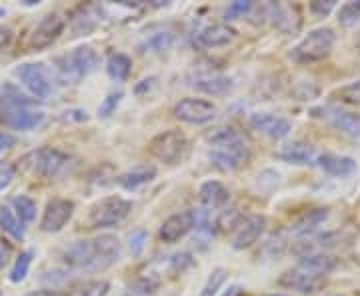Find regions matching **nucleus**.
Returning a JSON list of instances; mask_svg holds the SVG:
<instances>
[{"label": "nucleus", "mask_w": 360, "mask_h": 296, "mask_svg": "<svg viewBox=\"0 0 360 296\" xmlns=\"http://www.w3.org/2000/svg\"><path fill=\"white\" fill-rule=\"evenodd\" d=\"M132 202L122 196H104L98 202L90 206L89 229H112L116 224L129 219Z\"/></svg>", "instance_id": "0eeeda50"}, {"label": "nucleus", "mask_w": 360, "mask_h": 296, "mask_svg": "<svg viewBox=\"0 0 360 296\" xmlns=\"http://www.w3.org/2000/svg\"><path fill=\"white\" fill-rule=\"evenodd\" d=\"M32 260H34V250H25V252L18 255V258L14 260L13 271H11V281L14 284L22 283L26 276H28L30 266H32Z\"/></svg>", "instance_id": "7c9ffc66"}, {"label": "nucleus", "mask_w": 360, "mask_h": 296, "mask_svg": "<svg viewBox=\"0 0 360 296\" xmlns=\"http://www.w3.org/2000/svg\"><path fill=\"white\" fill-rule=\"evenodd\" d=\"M194 229V210H184V212H176L172 217H168L162 226H160V240L174 245L182 240L188 232Z\"/></svg>", "instance_id": "f3484780"}, {"label": "nucleus", "mask_w": 360, "mask_h": 296, "mask_svg": "<svg viewBox=\"0 0 360 296\" xmlns=\"http://www.w3.org/2000/svg\"><path fill=\"white\" fill-rule=\"evenodd\" d=\"M198 198H200V205L205 210H220L229 205L231 200V191L222 184L220 181H208L200 186L198 191Z\"/></svg>", "instance_id": "412c9836"}, {"label": "nucleus", "mask_w": 360, "mask_h": 296, "mask_svg": "<svg viewBox=\"0 0 360 296\" xmlns=\"http://www.w3.org/2000/svg\"><path fill=\"white\" fill-rule=\"evenodd\" d=\"M11 42H13V30L6 28V26H0V51L8 49Z\"/></svg>", "instance_id": "c03bdc74"}, {"label": "nucleus", "mask_w": 360, "mask_h": 296, "mask_svg": "<svg viewBox=\"0 0 360 296\" xmlns=\"http://www.w3.org/2000/svg\"><path fill=\"white\" fill-rule=\"evenodd\" d=\"M75 208H77V205L70 198H52L42 212L40 231L49 232V234L60 232L75 217Z\"/></svg>", "instance_id": "f8f14e48"}, {"label": "nucleus", "mask_w": 360, "mask_h": 296, "mask_svg": "<svg viewBox=\"0 0 360 296\" xmlns=\"http://www.w3.org/2000/svg\"><path fill=\"white\" fill-rule=\"evenodd\" d=\"M217 112H219L217 104L205 101V98H182L172 108V115L176 120L194 124V127L212 122L217 118Z\"/></svg>", "instance_id": "9b49d317"}, {"label": "nucleus", "mask_w": 360, "mask_h": 296, "mask_svg": "<svg viewBox=\"0 0 360 296\" xmlns=\"http://www.w3.org/2000/svg\"><path fill=\"white\" fill-rule=\"evenodd\" d=\"M252 8H255V2H250V0H236V2H231L229 8L224 11V18H226V20L240 18V16H245V14L250 13Z\"/></svg>", "instance_id": "4c0bfd02"}, {"label": "nucleus", "mask_w": 360, "mask_h": 296, "mask_svg": "<svg viewBox=\"0 0 360 296\" xmlns=\"http://www.w3.org/2000/svg\"><path fill=\"white\" fill-rule=\"evenodd\" d=\"M326 278L328 276L310 272L296 264L295 269H288L286 272H283L281 278L276 281V284L281 288H284V290L298 292V295H316V292H321L322 288L326 286Z\"/></svg>", "instance_id": "1a4fd4ad"}, {"label": "nucleus", "mask_w": 360, "mask_h": 296, "mask_svg": "<svg viewBox=\"0 0 360 296\" xmlns=\"http://www.w3.org/2000/svg\"><path fill=\"white\" fill-rule=\"evenodd\" d=\"M122 92H110L106 98H104L103 103H101V106H98V116L101 118H108V116H112L116 112V108H118V104H120V101H122Z\"/></svg>", "instance_id": "ea45409f"}, {"label": "nucleus", "mask_w": 360, "mask_h": 296, "mask_svg": "<svg viewBox=\"0 0 360 296\" xmlns=\"http://www.w3.org/2000/svg\"><path fill=\"white\" fill-rule=\"evenodd\" d=\"M312 115L326 120L330 127H335L338 132L347 134L350 139H360V115L356 112H348L338 106H321L314 108Z\"/></svg>", "instance_id": "4468645a"}, {"label": "nucleus", "mask_w": 360, "mask_h": 296, "mask_svg": "<svg viewBox=\"0 0 360 296\" xmlns=\"http://www.w3.org/2000/svg\"><path fill=\"white\" fill-rule=\"evenodd\" d=\"M11 208L18 214V219L22 220L25 224H30V222L37 220L39 206H37V202L30 196H26V194H16V196H13L11 198Z\"/></svg>", "instance_id": "c756f323"}, {"label": "nucleus", "mask_w": 360, "mask_h": 296, "mask_svg": "<svg viewBox=\"0 0 360 296\" xmlns=\"http://www.w3.org/2000/svg\"><path fill=\"white\" fill-rule=\"evenodd\" d=\"M191 142L188 136L176 129H168L165 132H158L148 141V155L162 165H179L180 160H184V156L188 155Z\"/></svg>", "instance_id": "423d86ee"}, {"label": "nucleus", "mask_w": 360, "mask_h": 296, "mask_svg": "<svg viewBox=\"0 0 360 296\" xmlns=\"http://www.w3.org/2000/svg\"><path fill=\"white\" fill-rule=\"evenodd\" d=\"M11 257H13V248L4 238H0V271L8 264Z\"/></svg>", "instance_id": "37998d69"}, {"label": "nucleus", "mask_w": 360, "mask_h": 296, "mask_svg": "<svg viewBox=\"0 0 360 296\" xmlns=\"http://www.w3.org/2000/svg\"><path fill=\"white\" fill-rule=\"evenodd\" d=\"M65 18L60 14H46L42 16L37 25L32 26V30L26 37V46L30 51H44L49 49L52 42L60 39V34L65 32Z\"/></svg>", "instance_id": "9d476101"}, {"label": "nucleus", "mask_w": 360, "mask_h": 296, "mask_svg": "<svg viewBox=\"0 0 360 296\" xmlns=\"http://www.w3.org/2000/svg\"><path fill=\"white\" fill-rule=\"evenodd\" d=\"M316 167H321L326 174H330V176H338V179L352 176V174L359 170V165H356V160H354V158H350V156L330 155V153L319 155Z\"/></svg>", "instance_id": "4be33fe9"}, {"label": "nucleus", "mask_w": 360, "mask_h": 296, "mask_svg": "<svg viewBox=\"0 0 360 296\" xmlns=\"http://www.w3.org/2000/svg\"><path fill=\"white\" fill-rule=\"evenodd\" d=\"M108 292H110V283L104 278H94L82 284L77 296H108Z\"/></svg>", "instance_id": "e433bc0d"}, {"label": "nucleus", "mask_w": 360, "mask_h": 296, "mask_svg": "<svg viewBox=\"0 0 360 296\" xmlns=\"http://www.w3.org/2000/svg\"><path fill=\"white\" fill-rule=\"evenodd\" d=\"M264 296H295V295H283V292H272V295H264Z\"/></svg>", "instance_id": "09e8293b"}, {"label": "nucleus", "mask_w": 360, "mask_h": 296, "mask_svg": "<svg viewBox=\"0 0 360 296\" xmlns=\"http://www.w3.org/2000/svg\"><path fill=\"white\" fill-rule=\"evenodd\" d=\"M356 46H359V49H360V37H359V40H356Z\"/></svg>", "instance_id": "603ef678"}, {"label": "nucleus", "mask_w": 360, "mask_h": 296, "mask_svg": "<svg viewBox=\"0 0 360 296\" xmlns=\"http://www.w3.org/2000/svg\"><path fill=\"white\" fill-rule=\"evenodd\" d=\"M156 176V168L155 167H148V165H142V167H136L129 170V172H124V174H120L116 182L124 188V191H136V188H141L144 184H148L150 181H155Z\"/></svg>", "instance_id": "393cba45"}, {"label": "nucleus", "mask_w": 360, "mask_h": 296, "mask_svg": "<svg viewBox=\"0 0 360 296\" xmlns=\"http://www.w3.org/2000/svg\"><path fill=\"white\" fill-rule=\"evenodd\" d=\"M336 2L335 0H316V2H310V13H314L316 16H328V14L335 11Z\"/></svg>", "instance_id": "79ce46f5"}, {"label": "nucleus", "mask_w": 360, "mask_h": 296, "mask_svg": "<svg viewBox=\"0 0 360 296\" xmlns=\"http://www.w3.org/2000/svg\"><path fill=\"white\" fill-rule=\"evenodd\" d=\"M0 229L14 240H22L26 234V224L18 219V214L11 208V205L0 206Z\"/></svg>", "instance_id": "a878e982"}, {"label": "nucleus", "mask_w": 360, "mask_h": 296, "mask_svg": "<svg viewBox=\"0 0 360 296\" xmlns=\"http://www.w3.org/2000/svg\"><path fill=\"white\" fill-rule=\"evenodd\" d=\"M4 14H6V11H4V8H0V18H2Z\"/></svg>", "instance_id": "3c124183"}, {"label": "nucleus", "mask_w": 360, "mask_h": 296, "mask_svg": "<svg viewBox=\"0 0 360 296\" xmlns=\"http://www.w3.org/2000/svg\"><path fill=\"white\" fill-rule=\"evenodd\" d=\"M324 296H345V295H338V292H328V295Z\"/></svg>", "instance_id": "8fccbe9b"}, {"label": "nucleus", "mask_w": 360, "mask_h": 296, "mask_svg": "<svg viewBox=\"0 0 360 296\" xmlns=\"http://www.w3.org/2000/svg\"><path fill=\"white\" fill-rule=\"evenodd\" d=\"M208 142L212 146L208 153L210 165L220 172H234L250 160V146L234 127L217 129L208 136Z\"/></svg>", "instance_id": "f03ea898"}, {"label": "nucleus", "mask_w": 360, "mask_h": 296, "mask_svg": "<svg viewBox=\"0 0 360 296\" xmlns=\"http://www.w3.org/2000/svg\"><path fill=\"white\" fill-rule=\"evenodd\" d=\"M98 66V54L92 46H78L56 58V77L63 84H77Z\"/></svg>", "instance_id": "20e7f679"}, {"label": "nucleus", "mask_w": 360, "mask_h": 296, "mask_svg": "<svg viewBox=\"0 0 360 296\" xmlns=\"http://www.w3.org/2000/svg\"><path fill=\"white\" fill-rule=\"evenodd\" d=\"M106 72H108V77L112 78L115 82L129 80L130 72H132V60H130V56L122 54V52L110 54L108 56V63H106Z\"/></svg>", "instance_id": "bb28decb"}, {"label": "nucleus", "mask_w": 360, "mask_h": 296, "mask_svg": "<svg viewBox=\"0 0 360 296\" xmlns=\"http://www.w3.org/2000/svg\"><path fill=\"white\" fill-rule=\"evenodd\" d=\"M66 266L72 271L103 272L120 258V240L115 234H101L90 240H77L65 250Z\"/></svg>", "instance_id": "f257e3e1"}, {"label": "nucleus", "mask_w": 360, "mask_h": 296, "mask_svg": "<svg viewBox=\"0 0 360 296\" xmlns=\"http://www.w3.org/2000/svg\"><path fill=\"white\" fill-rule=\"evenodd\" d=\"M231 80L220 75H212V77H200L194 80V89L205 94H212V96H220L224 92L231 91Z\"/></svg>", "instance_id": "cd10ccee"}, {"label": "nucleus", "mask_w": 360, "mask_h": 296, "mask_svg": "<svg viewBox=\"0 0 360 296\" xmlns=\"http://www.w3.org/2000/svg\"><path fill=\"white\" fill-rule=\"evenodd\" d=\"M336 44V32L328 26L310 30L304 39L290 51V58L296 65H316L330 56Z\"/></svg>", "instance_id": "7ed1b4c3"}, {"label": "nucleus", "mask_w": 360, "mask_h": 296, "mask_svg": "<svg viewBox=\"0 0 360 296\" xmlns=\"http://www.w3.org/2000/svg\"><path fill=\"white\" fill-rule=\"evenodd\" d=\"M335 96L340 103L348 104V106H360V80L350 82L347 86H340L335 92Z\"/></svg>", "instance_id": "c9c22d12"}, {"label": "nucleus", "mask_w": 360, "mask_h": 296, "mask_svg": "<svg viewBox=\"0 0 360 296\" xmlns=\"http://www.w3.org/2000/svg\"><path fill=\"white\" fill-rule=\"evenodd\" d=\"M172 40L174 37L170 34V32H155V34H150L146 42H144V51L146 52H162L168 51L170 46H172Z\"/></svg>", "instance_id": "72a5a7b5"}, {"label": "nucleus", "mask_w": 360, "mask_h": 296, "mask_svg": "<svg viewBox=\"0 0 360 296\" xmlns=\"http://www.w3.org/2000/svg\"><path fill=\"white\" fill-rule=\"evenodd\" d=\"M360 20V0L347 2L338 8V22L345 26L356 25Z\"/></svg>", "instance_id": "f704fd0d"}, {"label": "nucleus", "mask_w": 360, "mask_h": 296, "mask_svg": "<svg viewBox=\"0 0 360 296\" xmlns=\"http://www.w3.org/2000/svg\"><path fill=\"white\" fill-rule=\"evenodd\" d=\"M26 296H68L63 290H52V288H46V290H34V292H28Z\"/></svg>", "instance_id": "49530a36"}, {"label": "nucleus", "mask_w": 360, "mask_h": 296, "mask_svg": "<svg viewBox=\"0 0 360 296\" xmlns=\"http://www.w3.org/2000/svg\"><path fill=\"white\" fill-rule=\"evenodd\" d=\"M238 37V30L231 26L229 22H219V25H210L202 28L196 34V44L200 49H219V46H226L232 40Z\"/></svg>", "instance_id": "aec40b11"}, {"label": "nucleus", "mask_w": 360, "mask_h": 296, "mask_svg": "<svg viewBox=\"0 0 360 296\" xmlns=\"http://www.w3.org/2000/svg\"><path fill=\"white\" fill-rule=\"evenodd\" d=\"M14 144H16V139H14V136L6 134V132H0V155H2L4 150L13 148Z\"/></svg>", "instance_id": "a18cd8bd"}, {"label": "nucleus", "mask_w": 360, "mask_h": 296, "mask_svg": "<svg viewBox=\"0 0 360 296\" xmlns=\"http://www.w3.org/2000/svg\"><path fill=\"white\" fill-rule=\"evenodd\" d=\"M70 165H72V156L60 148H52V146H40L22 158V167L28 172L39 174L42 179H51V181L65 174Z\"/></svg>", "instance_id": "39448f33"}, {"label": "nucleus", "mask_w": 360, "mask_h": 296, "mask_svg": "<svg viewBox=\"0 0 360 296\" xmlns=\"http://www.w3.org/2000/svg\"><path fill=\"white\" fill-rule=\"evenodd\" d=\"M18 167L14 162H0V193L8 191L11 184L16 181Z\"/></svg>", "instance_id": "58836bf2"}, {"label": "nucleus", "mask_w": 360, "mask_h": 296, "mask_svg": "<svg viewBox=\"0 0 360 296\" xmlns=\"http://www.w3.org/2000/svg\"><path fill=\"white\" fill-rule=\"evenodd\" d=\"M276 158L288 165H296V167H314L319 160V153L310 142L295 141L283 146V150L276 153Z\"/></svg>", "instance_id": "a211bd4d"}, {"label": "nucleus", "mask_w": 360, "mask_h": 296, "mask_svg": "<svg viewBox=\"0 0 360 296\" xmlns=\"http://www.w3.org/2000/svg\"><path fill=\"white\" fill-rule=\"evenodd\" d=\"M264 13L272 20V25L286 34H292L300 28V14L292 4H283V2H270L264 6Z\"/></svg>", "instance_id": "6ab92c4d"}, {"label": "nucleus", "mask_w": 360, "mask_h": 296, "mask_svg": "<svg viewBox=\"0 0 360 296\" xmlns=\"http://www.w3.org/2000/svg\"><path fill=\"white\" fill-rule=\"evenodd\" d=\"M96 6H82V8H78L75 16H72V20H70V25H72V30L77 32V34H89L90 30H94L96 25H98V20H94L96 18Z\"/></svg>", "instance_id": "c85d7f7f"}, {"label": "nucleus", "mask_w": 360, "mask_h": 296, "mask_svg": "<svg viewBox=\"0 0 360 296\" xmlns=\"http://www.w3.org/2000/svg\"><path fill=\"white\" fill-rule=\"evenodd\" d=\"M266 229V219L262 214H246L240 217L236 226L232 229V248L234 250H246L258 243L262 232Z\"/></svg>", "instance_id": "ddd939ff"}, {"label": "nucleus", "mask_w": 360, "mask_h": 296, "mask_svg": "<svg viewBox=\"0 0 360 296\" xmlns=\"http://www.w3.org/2000/svg\"><path fill=\"white\" fill-rule=\"evenodd\" d=\"M0 118L2 122L8 127V129L20 130V132H26V130H34L42 127L44 122V112L42 110H37L32 106H16V108H4L0 110Z\"/></svg>", "instance_id": "2eb2a0df"}, {"label": "nucleus", "mask_w": 360, "mask_h": 296, "mask_svg": "<svg viewBox=\"0 0 360 296\" xmlns=\"http://www.w3.org/2000/svg\"><path fill=\"white\" fill-rule=\"evenodd\" d=\"M14 77L18 78L34 98L44 101L52 94V77L42 63H25L14 68Z\"/></svg>", "instance_id": "6e6552de"}, {"label": "nucleus", "mask_w": 360, "mask_h": 296, "mask_svg": "<svg viewBox=\"0 0 360 296\" xmlns=\"http://www.w3.org/2000/svg\"><path fill=\"white\" fill-rule=\"evenodd\" d=\"M326 219H328V210L326 208H314V210H310L309 214H304L302 219L296 222L295 226H292V234L298 240L309 238L312 234H316L319 226Z\"/></svg>", "instance_id": "b1692460"}, {"label": "nucleus", "mask_w": 360, "mask_h": 296, "mask_svg": "<svg viewBox=\"0 0 360 296\" xmlns=\"http://www.w3.org/2000/svg\"><path fill=\"white\" fill-rule=\"evenodd\" d=\"M250 127L260 134L272 139V141H283L290 134L292 122L284 116L270 115V112H255L250 116Z\"/></svg>", "instance_id": "dca6fc26"}, {"label": "nucleus", "mask_w": 360, "mask_h": 296, "mask_svg": "<svg viewBox=\"0 0 360 296\" xmlns=\"http://www.w3.org/2000/svg\"><path fill=\"white\" fill-rule=\"evenodd\" d=\"M148 243V234L144 231H134L129 236V246H130V252L134 255V257H139L142 250H144V246Z\"/></svg>", "instance_id": "a19ab883"}, {"label": "nucleus", "mask_w": 360, "mask_h": 296, "mask_svg": "<svg viewBox=\"0 0 360 296\" xmlns=\"http://www.w3.org/2000/svg\"><path fill=\"white\" fill-rule=\"evenodd\" d=\"M224 296H243V286L234 284V286H231V288L224 292Z\"/></svg>", "instance_id": "de8ad7c7"}, {"label": "nucleus", "mask_w": 360, "mask_h": 296, "mask_svg": "<svg viewBox=\"0 0 360 296\" xmlns=\"http://www.w3.org/2000/svg\"><path fill=\"white\" fill-rule=\"evenodd\" d=\"M226 278H229V271H224V269H214V271L210 272V276L206 278L205 286H202V290H200V296L219 295V290L222 288V284L226 283Z\"/></svg>", "instance_id": "2f4dec72"}, {"label": "nucleus", "mask_w": 360, "mask_h": 296, "mask_svg": "<svg viewBox=\"0 0 360 296\" xmlns=\"http://www.w3.org/2000/svg\"><path fill=\"white\" fill-rule=\"evenodd\" d=\"M165 264H167L168 272H170L172 276H179V274L186 272L193 266L194 260L193 257L186 255V252H176V255H172V257H167Z\"/></svg>", "instance_id": "473e14b6"}, {"label": "nucleus", "mask_w": 360, "mask_h": 296, "mask_svg": "<svg viewBox=\"0 0 360 296\" xmlns=\"http://www.w3.org/2000/svg\"><path fill=\"white\" fill-rule=\"evenodd\" d=\"M296 264L310 272H316V274H322V276H328V274L338 266V258L333 257L330 252H312V255L298 257V262H296Z\"/></svg>", "instance_id": "5701e85b"}]
</instances>
